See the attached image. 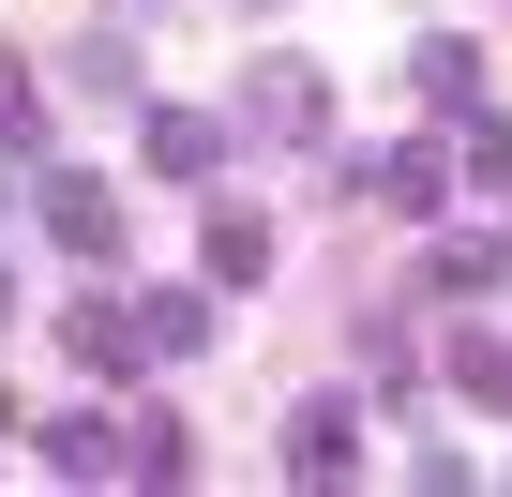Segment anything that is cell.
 Instances as JSON below:
<instances>
[{"label": "cell", "instance_id": "1", "mask_svg": "<svg viewBox=\"0 0 512 497\" xmlns=\"http://www.w3.org/2000/svg\"><path fill=\"white\" fill-rule=\"evenodd\" d=\"M332 121V91H317V61H256L241 76V136H272V151H302Z\"/></svg>", "mask_w": 512, "mask_h": 497}, {"label": "cell", "instance_id": "2", "mask_svg": "<svg viewBox=\"0 0 512 497\" xmlns=\"http://www.w3.org/2000/svg\"><path fill=\"white\" fill-rule=\"evenodd\" d=\"M46 226H61V257H121V196L106 181H46Z\"/></svg>", "mask_w": 512, "mask_h": 497}, {"label": "cell", "instance_id": "3", "mask_svg": "<svg viewBox=\"0 0 512 497\" xmlns=\"http://www.w3.org/2000/svg\"><path fill=\"white\" fill-rule=\"evenodd\" d=\"M61 347H76L91 377H121V362L151 347V317H136V302H76V317H61Z\"/></svg>", "mask_w": 512, "mask_h": 497}, {"label": "cell", "instance_id": "4", "mask_svg": "<svg viewBox=\"0 0 512 497\" xmlns=\"http://www.w3.org/2000/svg\"><path fill=\"white\" fill-rule=\"evenodd\" d=\"M287 467H302V482H347V467H362V422H347V407H302V422H287Z\"/></svg>", "mask_w": 512, "mask_h": 497}, {"label": "cell", "instance_id": "5", "mask_svg": "<svg viewBox=\"0 0 512 497\" xmlns=\"http://www.w3.org/2000/svg\"><path fill=\"white\" fill-rule=\"evenodd\" d=\"M362 196L422 226V211H437V151H422V136H407V151H377V166H362Z\"/></svg>", "mask_w": 512, "mask_h": 497}, {"label": "cell", "instance_id": "6", "mask_svg": "<svg viewBox=\"0 0 512 497\" xmlns=\"http://www.w3.org/2000/svg\"><path fill=\"white\" fill-rule=\"evenodd\" d=\"M136 317H151V347H166V362H181V347H211V302H196V287H151Z\"/></svg>", "mask_w": 512, "mask_h": 497}, {"label": "cell", "instance_id": "7", "mask_svg": "<svg viewBox=\"0 0 512 497\" xmlns=\"http://www.w3.org/2000/svg\"><path fill=\"white\" fill-rule=\"evenodd\" d=\"M256 257H272V241H256V211H211V287H256Z\"/></svg>", "mask_w": 512, "mask_h": 497}, {"label": "cell", "instance_id": "8", "mask_svg": "<svg viewBox=\"0 0 512 497\" xmlns=\"http://www.w3.org/2000/svg\"><path fill=\"white\" fill-rule=\"evenodd\" d=\"M211 151H226V136H211V121H181V106H166V121H151V166H166V181H196V166H211Z\"/></svg>", "mask_w": 512, "mask_h": 497}, {"label": "cell", "instance_id": "9", "mask_svg": "<svg viewBox=\"0 0 512 497\" xmlns=\"http://www.w3.org/2000/svg\"><path fill=\"white\" fill-rule=\"evenodd\" d=\"M452 377H467L482 407H512V347H497V332H467V347H452Z\"/></svg>", "mask_w": 512, "mask_h": 497}, {"label": "cell", "instance_id": "10", "mask_svg": "<svg viewBox=\"0 0 512 497\" xmlns=\"http://www.w3.org/2000/svg\"><path fill=\"white\" fill-rule=\"evenodd\" d=\"M0 136H16V151H46V91H16V76H0Z\"/></svg>", "mask_w": 512, "mask_h": 497}, {"label": "cell", "instance_id": "11", "mask_svg": "<svg viewBox=\"0 0 512 497\" xmlns=\"http://www.w3.org/2000/svg\"><path fill=\"white\" fill-rule=\"evenodd\" d=\"M0 317H16V257H0Z\"/></svg>", "mask_w": 512, "mask_h": 497}]
</instances>
